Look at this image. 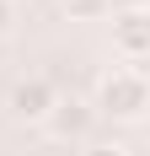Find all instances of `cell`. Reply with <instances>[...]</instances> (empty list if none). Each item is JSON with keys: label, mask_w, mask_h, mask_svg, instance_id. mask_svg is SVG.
Segmentation results:
<instances>
[{"label": "cell", "mask_w": 150, "mask_h": 156, "mask_svg": "<svg viewBox=\"0 0 150 156\" xmlns=\"http://www.w3.org/2000/svg\"><path fill=\"white\" fill-rule=\"evenodd\" d=\"M91 108L102 113V119H118V124H134L150 113V81L145 70H107L97 81V102Z\"/></svg>", "instance_id": "obj_1"}, {"label": "cell", "mask_w": 150, "mask_h": 156, "mask_svg": "<svg viewBox=\"0 0 150 156\" xmlns=\"http://www.w3.org/2000/svg\"><path fill=\"white\" fill-rule=\"evenodd\" d=\"M91 124H97V108H91L86 97H59L54 108H48V119H43V129L54 135V140H64V145H86L91 140Z\"/></svg>", "instance_id": "obj_2"}, {"label": "cell", "mask_w": 150, "mask_h": 156, "mask_svg": "<svg viewBox=\"0 0 150 156\" xmlns=\"http://www.w3.org/2000/svg\"><path fill=\"white\" fill-rule=\"evenodd\" d=\"M54 102H59V92H54L48 76H22V81L11 86V97H5L11 119H22V124H43Z\"/></svg>", "instance_id": "obj_3"}, {"label": "cell", "mask_w": 150, "mask_h": 156, "mask_svg": "<svg viewBox=\"0 0 150 156\" xmlns=\"http://www.w3.org/2000/svg\"><path fill=\"white\" fill-rule=\"evenodd\" d=\"M113 48L129 65L150 59V22H145V11H118L113 16Z\"/></svg>", "instance_id": "obj_4"}, {"label": "cell", "mask_w": 150, "mask_h": 156, "mask_svg": "<svg viewBox=\"0 0 150 156\" xmlns=\"http://www.w3.org/2000/svg\"><path fill=\"white\" fill-rule=\"evenodd\" d=\"M113 11V0H64V16L70 22H102Z\"/></svg>", "instance_id": "obj_5"}, {"label": "cell", "mask_w": 150, "mask_h": 156, "mask_svg": "<svg viewBox=\"0 0 150 156\" xmlns=\"http://www.w3.org/2000/svg\"><path fill=\"white\" fill-rule=\"evenodd\" d=\"M75 156H129L118 140H86V145H75Z\"/></svg>", "instance_id": "obj_6"}, {"label": "cell", "mask_w": 150, "mask_h": 156, "mask_svg": "<svg viewBox=\"0 0 150 156\" xmlns=\"http://www.w3.org/2000/svg\"><path fill=\"white\" fill-rule=\"evenodd\" d=\"M16 27V0H0V38Z\"/></svg>", "instance_id": "obj_7"}, {"label": "cell", "mask_w": 150, "mask_h": 156, "mask_svg": "<svg viewBox=\"0 0 150 156\" xmlns=\"http://www.w3.org/2000/svg\"><path fill=\"white\" fill-rule=\"evenodd\" d=\"M145 22H150V5H145Z\"/></svg>", "instance_id": "obj_8"}]
</instances>
